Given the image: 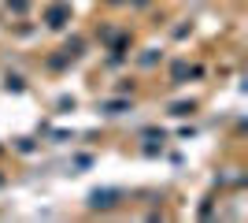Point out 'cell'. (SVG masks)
Segmentation results:
<instances>
[{"label": "cell", "mask_w": 248, "mask_h": 223, "mask_svg": "<svg viewBox=\"0 0 248 223\" xmlns=\"http://www.w3.org/2000/svg\"><path fill=\"white\" fill-rule=\"evenodd\" d=\"M93 205L96 208H108V205H115V193H93Z\"/></svg>", "instance_id": "1"}, {"label": "cell", "mask_w": 248, "mask_h": 223, "mask_svg": "<svg viewBox=\"0 0 248 223\" xmlns=\"http://www.w3.org/2000/svg\"><path fill=\"white\" fill-rule=\"evenodd\" d=\"M48 19H52V26H63V19H67V8H52V11H48Z\"/></svg>", "instance_id": "2"}]
</instances>
